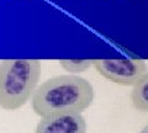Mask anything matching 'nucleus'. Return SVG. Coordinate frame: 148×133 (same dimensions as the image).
I'll list each match as a JSON object with an SVG mask.
<instances>
[{"instance_id":"0eeeda50","label":"nucleus","mask_w":148,"mask_h":133,"mask_svg":"<svg viewBox=\"0 0 148 133\" xmlns=\"http://www.w3.org/2000/svg\"><path fill=\"white\" fill-rule=\"evenodd\" d=\"M140 133H148V123H147L145 127H143V130H142Z\"/></svg>"},{"instance_id":"f257e3e1","label":"nucleus","mask_w":148,"mask_h":133,"mask_svg":"<svg viewBox=\"0 0 148 133\" xmlns=\"http://www.w3.org/2000/svg\"><path fill=\"white\" fill-rule=\"evenodd\" d=\"M95 98L91 83L79 75H58L43 81L31 98L32 110L41 118L59 113H82Z\"/></svg>"},{"instance_id":"7ed1b4c3","label":"nucleus","mask_w":148,"mask_h":133,"mask_svg":"<svg viewBox=\"0 0 148 133\" xmlns=\"http://www.w3.org/2000/svg\"><path fill=\"white\" fill-rule=\"evenodd\" d=\"M92 65L105 79L122 86H133L148 73L146 62L137 58L96 59Z\"/></svg>"},{"instance_id":"39448f33","label":"nucleus","mask_w":148,"mask_h":133,"mask_svg":"<svg viewBox=\"0 0 148 133\" xmlns=\"http://www.w3.org/2000/svg\"><path fill=\"white\" fill-rule=\"evenodd\" d=\"M131 102L141 112H148V73L138 80L131 91Z\"/></svg>"},{"instance_id":"20e7f679","label":"nucleus","mask_w":148,"mask_h":133,"mask_svg":"<svg viewBox=\"0 0 148 133\" xmlns=\"http://www.w3.org/2000/svg\"><path fill=\"white\" fill-rule=\"evenodd\" d=\"M86 128L82 113H59L41 118L35 133H86Z\"/></svg>"},{"instance_id":"423d86ee","label":"nucleus","mask_w":148,"mask_h":133,"mask_svg":"<svg viewBox=\"0 0 148 133\" xmlns=\"http://www.w3.org/2000/svg\"><path fill=\"white\" fill-rule=\"evenodd\" d=\"M92 59H61L59 64L66 72L71 73L72 75H77L85 72L92 65Z\"/></svg>"},{"instance_id":"f03ea898","label":"nucleus","mask_w":148,"mask_h":133,"mask_svg":"<svg viewBox=\"0 0 148 133\" xmlns=\"http://www.w3.org/2000/svg\"><path fill=\"white\" fill-rule=\"evenodd\" d=\"M41 78L38 59H10L0 63V107L21 108L32 98Z\"/></svg>"}]
</instances>
